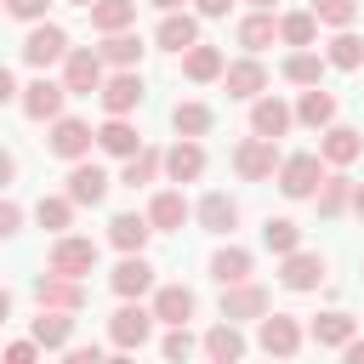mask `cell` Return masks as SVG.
Here are the masks:
<instances>
[{
	"instance_id": "obj_1",
	"label": "cell",
	"mask_w": 364,
	"mask_h": 364,
	"mask_svg": "<svg viewBox=\"0 0 364 364\" xmlns=\"http://www.w3.org/2000/svg\"><path fill=\"white\" fill-rule=\"evenodd\" d=\"M148 336H154V307H142V301H119L114 318H108V341H114L119 353H136Z\"/></svg>"
},
{
	"instance_id": "obj_2",
	"label": "cell",
	"mask_w": 364,
	"mask_h": 364,
	"mask_svg": "<svg viewBox=\"0 0 364 364\" xmlns=\"http://www.w3.org/2000/svg\"><path fill=\"white\" fill-rule=\"evenodd\" d=\"M63 51H68V28H63V23H46V17H40V23L23 34V63L40 68V74H46L51 63H63Z\"/></svg>"
},
{
	"instance_id": "obj_3",
	"label": "cell",
	"mask_w": 364,
	"mask_h": 364,
	"mask_svg": "<svg viewBox=\"0 0 364 364\" xmlns=\"http://www.w3.org/2000/svg\"><path fill=\"white\" fill-rule=\"evenodd\" d=\"M279 159H284V154H279V142H273V136H256V131L233 148V171H239L245 182H267V176L279 171Z\"/></svg>"
},
{
	"instance_id": "obj_4",
	"label": "cell",
	"mask_w": 364,
	"mask_h": 364,
	"mask_svg": "<svg viewBox=\"0 0 364 364\" xmlns=\"http://www.w3.org/2000/svg\"><path fill=\"white\" fill-rule=\"evenodd\" d=\"M273 176H279V193H284V199H313V188H318V176H324V159H318V154H284Z\"/></svg>"
},
{
	"instance_id": "obj_5",
	"label": "cell",
	"mask_w": 364,
	"mask_h": 364,
	"mask_svg": "<svg viewBox=\"0 0 364 364\" xmlns=\"http://www.w3.org/2000/svg\"><path fill=\"white\" fill-rule=\"evenodd\" d=\"M63 85H68V97H97V85H102V57H97L91 46H68V51H63Z\"/></svg>"
},
{
	"instance_id": "obj_6",
	"label": "cell",
	"mask_w": 364,
	"mask_h": 364,
	"mask_svg": "<svg viewBox=\"0 0 364 364\" xmlns=\"http://www.w3.org/2000/svg\"><path fill=\"white\" fill-rule=\"evenodd\" d=\"M17 102H23V114H28V119H46V125H51V119L63 114V102H68V85H63V80H51V74H34V80L17 91Z\"/></svg>"
},
{
	"instance_id": "obj_7",
	"label": "cell",
	"mask_w": 364,
	"mask_h": 364,
	"mask_svg": "<svg viewBox=\"0 0 364 364\" xmlns=\"http://www.w3.org/2000/svg\"><path fill=\"white\" fill-rule=\"evenodd\" d=\"M256 347L273 353V358H296L301 353V324L290 313H262L256 318Z\"/></svg>"
},
{
	"instance_id": "obj_8",
	"label": "cell",
	"mask_w": 364,
	"mask_h": 364,
	"mask_svg": "<svg viewBox=\"0 0 364 364\" xmlns=\"http://www.w3.org/2000/svg\"><path fill=\"white\" fill-rule=\"evenodd\" d=\"M142 74L136 68H114V74H102V85H97V102L108 108V114H131V108H142Z\"/></svg>"
},
{
	"instance_id": "obj_9",
	"label": "cell",
	"mask_w": 364,
	"mask_h": 364,
	"mask_svg": "<svg viewBox=\"0 0 364 364\" xmlns=\"http://www.w3.org/2000/svg\"><path fill=\"white\" fill-rule=\"evenodd\" d=\"M46 267H51V273H68V279H85V273L97 267V245H91V239H74V233H57Z\"/></svg>"
},
{
	"instance_id": "obj_10",
	"label": "cell",
	"mask_w": 364,
	"mask_h": 364,
	"mask_svg": "<svg viewBox=\"0 0 364 364\" xmlns=\"http://www.w3.org/2000/svg\"><path fill=\"white\" fill-rule=\"evenodd\" d=\"M324 273H330V267H324L318 250H301V245H296V250L279 256V284H284V290H318Z\"/></svg>"
},
{
	"instance_id": "obj_11",
	"label": "cell",
	"mask_w": 364,
	"mask_h": 364,
	"mask_svg": "<svg viewBox=\"0 0 364 364\" xmlns=\"http://www.w3.org/2000/svg\"><path fill=\"white\" fill-rule=\"evenodd\" d=\"M108 284H114V296H119V301H142V296L154 290V262H148L142 250H125V256H119V267L108 273Z\"/></svg>"
},
{
	"instance_id": "obj_12",
	"label": "cell",
	"mask_w": 364,
	"mask_h": 364,
	"mask_svg": "<svg viewBox=\"0 0 364 364\" xmlns=\"http://www.w3.org/2000/svg\"><path fill=\"white\" fill-rule=\"evenodd\" d=\"M91 142H97V131H91L85 119H74V114H57V119H51L46 148H51L57 159H85V154H91Z\"/></svg>"
},
{
	"instance_id": "obj_13",
	"label": "cell",
	"mask_w": 364,
	"mask_h": 364,
	"mask_svg": "<svg viewBox=\"0 0 364 364\" xmlns=\"http://www.w3.org/2000/svg\"><path fill=\"white\" fill-rule=\"evenodd\" d=\"M63 182H68L63 193L74 199V210H80V205H102V199H108V171H102V165H91V159H68V176H63Z\"/></svg>"
},
{
	"instance_id": "obj_14",
	"label": "cell",
	"mask_w": 364,
	"mask_h": 364,
	"mask_svg": "<svg viewBox=\"0 0 364 364\" xmlns=\"http://www.w3.org/2000/svg\"><path fill=\"white\" fill-rule=\"evenodd\" d=\"M222 91H228V97H239V102H250V97H262V91H267V68L256 63V51H250V57H239V63H222Z\"/></svg>"
},
{
	"instance_id": "obj_15",
	"label": "cell",
	"mask_w": 364,
	"mask_h": 364,
	"mask_svg": "<svg viewBox=\"0 0 364 364\" xmlns=\"http://www.w3.org/2000/svg\"><path fill=\"white\" fill-rule=\"evenodd\" d=\"M34 301H40V307H68V313H80V307H85V284L46 267V273L34 279Z\"/></svg>"
},
{
	"instance_id": "obj_16",
	"label": "cell",
	"mask_w": 364,
	"mask_h": 364,
	"mask_svg": "<svg viewBox=\"0 0 364 364\" xmlns=\"http://www.w3.org/2000/svg\"><path fill=\"white\" fill-rule=\"evenodd\" d=\"M262 313H267V290H262V284H250V279L222 284V318L250 324V318H262Z\"/></svg>"
},
{
	"instance_id": "obj_17",
	"label": "cell",
	"mask_w": 364,
	"mask_h": 364,
	"mask_svg": "<svg viewBox=\"0 0 364 364\" xmlns=\"http://www.w3.org/2000/svg\"><path fill=\"white\" fill-rule=\"evenodd\" d=\"M171 182H199L205 176V148H199V136H176L171 148H165V165H159Z\"/></svg>"
},
{
	"instance_id": "obj_18",
	"label": "cell",
	"mask_w": 364,
	"mask_h": 364,
	"mask_svg": "<svg viewBox=\"0 0 364 364\" xmlns=\"http://www.w3.org/2000/svg\"><path fill=\"white\" fill-rule=\"evenodd\" d=\"M358 154H364V136H358L353 125H336V119H330V125L318 131V159H324V165H353Z\"/></svg>"
},
{
	"instance_id": "obj_19",
	"label": "cell",
	"mask_w": 364,
	"mask_h": 364,
	"mask_svg": "<svg viewBox=\"0 0 364 364\" xmlns=\"http://www.w3.org/2000/svg\"><path fill=\"white\" fill-rule=\"evenodd\" d=\"M296 125V114H290V102H279V97H250V131L256 136H284Z\"/></svg>"
},
{
	"instance_id": "obj_20",
	"label": "cell",
	"mask_w": 364,
	"mask_h": 364,
	"mask_svg": "<svg viewBox=\"0 0 364 364\" xmlns=\"http://www.w3.org/2000/svg\"><path fill=\"white\" fill-rule=\"evenodd\" d=\"M97 148H102V154H114V159H131V154L142 148V131H136L125 114H108V119L97 125Z\"/></svg>"
},
{
	"instance_id": "obj_21",
	"label": "cell",
	"mask_w": 364,
	"mask_h": 364,
	"mask_svg": "<svg viewBox=\"0 0 364 364\" xmlns=\"http://www.w3.org/2000/svg\"><path fill=\"white\" fill-rule=\"evenodd\" d=\"M142 34H131V28H114V34H102V46H97V57H102V68H136L142 63Z\"/></svg>"
},
{
	"instance_id": "obj_22",
	"label": "cell",
	"mask_w": 364,
	"mask_h": 364,
	"mask_svg": "<svg viewBox=\"0 0 364 364\" xmlns=\"http://www.w3.org/2000/svg\"><path fill=\"white\" fill-rule=\"evenodd\" d=\"M34 341H40L46 353H63V347L74 341V313H68V307H40V318H34Z\"/></svg>"
},
{
	"instance_id": "obj_23",
	"label": "cell",
	"mask_w": 364,
	"mask_h": 364,
	"mask_svg": "<svg viewBox=\"0 0 364 364\" xmlns=\"http://www.w3.org/2000/svg\"><path fill=\"white\" fill-rule=\"evenodd\" d=\"M193 40H199V23H193L188 11H165L159 28H154V46H159V51H176V57H182Z\"/></svg>"
},
{
	"instance_id": "obj_24",
	"label": "cell",
	"mask_w": 364,
	"mask_h": 364,
	"mask_svg": "<svg viewBox=\"0 0 364 364\" xmlns=\"http://www.w3.org/2000/svg\"><path fill=\"white\" fill-rule=\"evenodd\" d=\"M290 114H296V125H307V131H324V125L336 119V97H330L324 85H301V102H296Z\"/></svg>"
},
{
	"instance_id": "obj_25",
	"label": "cell",
	"mask_w": 364,
	"mask_h": 364,
	"mask_svg": "<svg viewBox=\"0 0 364 364\" xmlns=\"http://www.w3.org/2000/svg\"><path fill=\"white\" fill-rule=\"evenodd\" d=\"M193 318V290L188 284H159L154 290V324H188Z\"/></svg>"
},
{
	"instance_id": "obj_26",
	"label": "cell",
	"mask_w": 364,
	"mask_h": 364,
	"mask_svg": "<svg viewBox=\"0 0 364 364\" xmlns=\"http://www.w3.org/2000/svg\"><path fill=\"white\" fill-rule=\"evenodd\" d=\"M222 63H228V57H222L216 46H199V40L182 51V74H188L193 85H210V80H222Z\"/></svg>"
},
{
	"instance_id": "obj_27",
	"label": "cell",
	"mask_w": 364,
	"mask_h": 364,
	"mask_svg": "<svg viewBox=\"0 0 364 364\" xmlns=\"http://www.w3.org/2000/svg\"><path fill=\"white\" fill-rule=\"evenodd\" d=\"M193 210H188V199H182V188H165V193H154V205H148V222H154V233H171V228H182Z\"/></svg>"
},
{
	"instance_id": "obj_28",
	"label": "cell",
	"mask_w": 364,
	"mask_h": 364,
	"mask_svg": "<svg viewBox=\"0 0 364 364\" xmlns=\"http://www.w3.org/2000/svg\"><path fill=\"white\" fill-rule=\"evenodd\" d=\"M148 233H154V222L136 216V210H119V216L108 222V245H114V250H142Z\"/></svg>"
},
{
	"instance_id": "obj_29",
	"label": "cell",
	"mask_w": 364,
	"mask_h": 364,
	"mask_svg": "<svg viewBox=\"0 0 364 364\" xmlns=\"http://www.w3.org/2000/svg\"><path fill=\"white\" fill-rule=\"evenodd\" d=\"M250 267H256V256H250L245 245H222V250L210 256V279H216V284H239V279H250Z\"/></svg>"
},
{
	"instance_id": "obj_30",
	"label": "cell",
	"mask_w": 364,
	"mask_h": 364,
	"mask_svg": "<svg viewBox=\"0 0 364 364\" xmlns=\"http://www.w3.org/2000/svg\"><path fill=\"white\" fill-rule=\"evenodd\" d=\"M324 68H330V63H324L313 46H296V51L284 57V80H290V85H324Z\"/></svg>"
},
{
	"instance_id": "obj_31",
	"label": "cell",
	"mask_w": 364,
	"mask_h": 364,
	"mask_svg": "<svg viewBox=\"0 0 364 364\" xmlns=\"http://www.w3.org/2000/svg\"><path fill=\"white\" fill-rule=\"evenodd\" d=\"M193 216H199V228H205V233H233V222H239V205H233L228 193H205Z\"/></svg>"
},
{
	"instance_id": "obj_32",
	"label": "cell",
	"mask_w": 364,
	"mask_h": 364,
	"mask_svg": "<svg viewBox=\"0 0 364 364\" xmlns=\"http://www.w3.org/2000/svg\"><path fill=\"white\" fill-rule=\"evenodd\" d=\"M205 353H210L216 364H233V358H245V336H239V324H233V318L210 324V330H205Z\"/></svg>"
},
{
	"instance_id": "obj_33",
	"label": "cell",
	"mask_w": 364,
	"mask_h": 364,
	"mask_svg": "<svg viewBox=\"0 0 364 364\" xmlns=\"http://www.w3.org/2000/svg\"><path fill=\"white\" fill-rule=\"evenodd\" d=\"M91 28L97 34H114V28H131L136 23V0H91Z\"/></svg>"
},
{
	"instance_id": "obj_34",
	"label": "cell",
	"mask_w": 364,
	"mask_h": 364,
	"mask_svg": "<svg viewBox=\"0 0 364 364\" xmlns=\"http://www.w3.org/2000/svg\"><path fill=\"white\" fill-rule=\"evenodd\" d=\"M273 40H279V17H273V11H250V17L239 23V46H245V51H267Z\"/></svg>"
},
{
	"instance_id": "obj_35",
	"label": "cell",
	"mask_w": 364,
	"mask_h": 364,
	"mask_svg": "<svg viewBox=\"0 0 364 364\" xmlns=\"http://www.w3.org/2000/svg\"><path fill=\"white\" fill-rule=\"evenodd\" d=\"M34 222H40L46 233H68V222H74V199H68V193H40Z\"/></svg>"
},
{
	"instance_id": "obj_36",
	"label": "cell",
	"mask_w": 364,
	"mask_h": 364,
	"mask_svg": "<svg viewBox=\"0 0 364 364\" xmlns=\"http://www.w3.org/2000/svg\"><path fill=\"white\" fill-rule=\"evenodd\" d=\"M159 165H165V154H159V148H136V154L125 159L119 182H125V188H148V182L159 176Z\"/></svg>"
},
{
	"instance_id": "obj_37",
	"label": "cell",
	"mask_w": 364,
	"mask_h": 364,
	"mask_svg": "<svg viewBox=\"0 0 364 364\" xmlns=\"http://www.w3.org/2000/svg\"><path fill=\"white\" fill-rule=\"evenodd\" d=\"M324 63H330V68H358V63H364V40H358L353 28H336V40L324 46Z\"/></svg>"
},
{
	"instance_id": "obj_38",
	"label": "cell",
	"mask_w": 364,
	"mask_h": 364,
	"mask_svg": "<svg viewBox=\"0 0 364 364\" xmlns=\"http://www.w3.org/2000/svg\"><path fill=\"white\" fill-rule=\"evenodd\" d=\"M210 119H216V114H210L205 102H176V108H171V131H176V136H205Z\"/></svg>"
},
{
	"instance_id": "obj_39",
	"label": "cell",
	"mask_w": 364,
	"mask_h": 364,
	"mask_svg": "<svg viewBox=\"0 0 364 364\" xmlns=\"http://www.w3.org/2000/svg\"><path fill=\"white\" fill-rule=\"evenodd\" d=\"M313 199H318V216H341L347 199H353V182H347V176H318Z\"/></svg>"
},
{
	"instance_id": "obj_40",
	"label": "cell",
	"mask_w": 364,
	"mask_h": 364,
	"mask_svg": "<svg viewBox=\"0 0 364 364\" xmlns=\"http://www.w3.org/2000/svg\"><path fill=\"white\" fill-rule=\"evenodd\" d=\"M279 40L284 46H313L318 40V17L313 11H284L279 17Z\"/></svg>"
},
{
	"instance_id": "obj_41",
	"label": "cell",
	"mask_w": 364,
	"mask_h": 364,
	"mask_svg": "<svg viewBox=\"0 0 364 364\" xmlns=\"http://www.w3.org/2000/svg\"><path fill=\"white\" fill-rule=\"evenodd\" d=\"M262 245H267L273 256H284V250L301 245V228H296L290 216H267V222H262Z\"/></svg>"
},
{
	"instance_id": "obj_42",
	"label": "cell",
	"mask_w": 364,
	"mask_h": 364,
	"mask_svg": "<svg viewBox=\"0 0 364 364\" xmlns=\"http://www.w3.org/2000/svg\"><path fill=\"white\" fill-rule=\"evenodd\" d=\"M307 336H313L318 347H341V341L353 336V318H347V313H318V318L307 324Z\"/></svg>"
},
{
	"instance_id": "obj_43",
	"label": "cell",
	"mask_w": 364,
	"mask_h": 364,
	"mask_svg": "<svg viewBox=\"0 0 364 364\" xmlns=\"http://www.w3.org/2000/svg\"><path fill=\"white\" fill-rule=\"evenodd\" d=\"M313 17H318V23H330V28H353L358 0H313Z\"/></svg>"
},
{
	"instance_id": "obj_44",
	"label": "cell",
	"mask_w": 364,
	"mask_h": 364,
	"mask_svg": "<svg viewBox=\"0 0 364 364\" xmlns=\"http://www.w3.org/2000/svg\"><path fill=\"white\" fill-rule=\"evenodd\" d=\"M159 353H165V358H188V353H193V336H188V324H171V336L159 341Z\"/></svg>"
},
{
	"instance_id": "obj_45",
	"label": "cell",
	"mask_w": 364,
	"mask_h": 364,
	"mask_svg": "<svg viewBox=\"0 0 364 364\" xmlns=\"http://www.w3.org/2000/svg\"><path fill=\"white\" fill-rule=\"evenodd\" d=\"M46 6H51V0H6V11H11V17H23V23H40V17H46Z\"/></svg>"
},
{
	"instance_id": "obj_46",
	"label": "cell",
	"mask_w": 364,
	"mask_h": 364,
	"mask_svg": "<svg viewBox=\"0 0 364 364\" xmlns=\"http://www.w3.org/2000/svg\"><path fill=\"white\" fill-rule=\"evenodd\" d=\"M23 228V205H11V199H0V239H11Z\"/></svg>"
},
{
	"instance_id": "obj_47",
	"label": "cell",
	"mask_w": 364,
	"mask_h": 364,
	"mask_svg": "<svg viewBox=\"0 0 364 364\" xmlns=\"http://www.w3.org/2000/svg\"><path fill=\"white\" fill-rule=\"evenodd\" d=\"M34 353H40V341H34V336H28V341H11V347H6V364H28Z\"/></svg>"
},
{
	"instance_id": "obj_48",
	"label": "cell",
	"mask_w": 364,
	"mask_h": 364,
	"mask_svg": "<svg viewBox=\"0 0 364 364\" xmlns=\"http://www.w3.org/2000/svg\"><path fill=\"white\" fill-rule=\"evenodd\" d=\"M63 358H68V364H97V358H102V347H74V341H68V347H63Z\"/></svg>"
},
{
	"instance_id": "obj_49",
	"label": "cell",
	"mask_w": 364,
	"mask_h": 364,
	"mask_svg": "<svg viewBox=\"0 0 364 364\" xmlns=\"http://www.w3.org/2000/svg\"><path fill=\"white\" fill-rule=\"evenodd\" d=\"M341 353H347V364H364V336H347Z\"/></svg>"
},
{
	"instance_id": "obj_50",
	"label": "cell",
	"mask_w": 364,
	"mask_h": 364,
	"mask_svg": "<svg viewBox=\"0 0 364 364\" xmlns=\"http://www.w3.org/2000/svg\"><path fill=\"white\" fill-rule=\"evenodd\" d=\"M11 176H17V159H11V154H6V148H0V193H6V188H11Z\"/></svg>"
},
{
	"instance_id": "obj_51",
	"label": "cell",
	"mask_w": 364,
	"mask_h": 364,
	"mask_svg": "<svg viewBox=\"0 0 364 364\" xmlns=\"http://www.w3.org/2000/svg\"><path fill=\"white\" fill-rule=\"evenodd\" d=\"M11 97H17V80H11V68H6V63H0V108H6V102H11Z\"/></svg>"
},
{
	"instance_id": "obj_52",
	"label": "cell",
	"mask_w": 364,
	"mask_h": 364,
	"mask_svg": "<svg viewBox=\"0 0 364 364\" xmlns=\"http://www.w3.org/2000/svg\"><path fill=\"white\" fill-rule=\"evenodd\" d=\"M233 0H199V17H228Z\"/></svg>"
},
{
	"instance_id": "obj_53",
	"label": "cell",
	"mask_w": 364,
	"mask_h": 364,
	"mask_svg": "<svg viewBox=\"0 0 364 364\" xmlns=\"http://www.w3.org/2000/svg\"><path fill=\"white\" fill-rule=\"evenodd\" d=\"M347 205H353V210H358V216H364V182H358V188H353V199H347Z\"/></svg>"
},
{
	"instance_id": "obj_54",
	"label": "cell",
	"mask_w": 364,
	"mask_h": 364,
	"mask_svg": "<svg viewBox=\"0 0 364 364\" xmlns=\"http://www.w3.org/2000/svg\"><path fill=\"white\" fill-rule=\"evenodd\" d=\"M11 318V290H0V324Z\"/></svg>"
},
{
	"instance_id": "obj_55",
	"label": "cell",
	"mask_w": 364,
	"mask_h": 364,
	"mask_svg": "<svg viewBox=\"0 0 364 364\" xmlns=\"http://www.w3.org/2000/svg\"><path fill=\"white\" fill-rule=\"evenodd\" d=\"M154 6H159V11H182V0H154Z\"/></svg>"
},
{
	"instance_id": "obj_56",
	"label": "cell",
	"mask_w": 364,
	"mask_h": 364,
	"mask_svg": "<svg viewBox=\"0 0 364 364\" xmlns=\"http://www.w3.org/2000/svg\"><path fill=\"white\" fill-rule=\"evenodd\" d=\"M250 6H256V11H273V6H279V0H250Z\"/></svg>"
},
{
	"instance_id": "obj_57",
	"label": "cell",
	"mask_w": 364,
	"mask_h": 364,
	"mask_svg": "<svg viewBox=\"0 0 364 364\" xmlns=\"http://www.w3.org/2000/svg\"><path fill=\"white\" fill-rule=\"evenodd\" d=\"M68 6H91V0H68Z\"/></svg>"
},
{
	"instance_id": "obj_58",
	"label": "cell",
	"mask_w": 364,
	"mask_h": 364,
	"mask_svg": "<svg viewBox=\"0 0 364 364\" xmlns=\"http://www.w3.org/2000/svg\"><path fill=\"white\" fill-rule=\"evenodd\" d=\"M0 6H6V0H0Z\"/></svg>"
}]
</instances>
